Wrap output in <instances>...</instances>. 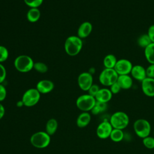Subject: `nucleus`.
<instances>
[{
  "instance_id": "obj_18",
  "label": "nucleus",
  "mask_w": 154,
  "mask_h": 154,
  "mask_svg": "<svg viewBox=\"0 0 154 154\" xmlns=\"http://www.w3.org/2000/svg\"><path fill=\"white\" fill-rule=\"evenodd\" d=\"M91 115L88 112H82L77 117V126L81 128L86 127L90 123L91 121Z\"/></svg>"
},
{
  "instance_id": "obj_25",
  "label": "nucleus",
  "mask_w": 154,
  "mask_h": 154,
  "mask_svg": "<svg viewBox=\"0 0 154 154\" xmlns=\"http://www.w3.org/2000/svg\"><path fill=\"white\" fill-rule=\"evenodd\" d=\"M107 108V104L106 103L100 102L96 101L95 105L91 110V112L94 115H97L103 111H105Z\"/></svg>"
},
{
  "instance_id": "obj_31",
  "label": "nucleus",
  "mask_w": 154,
  "mask_h": 154,
  "mask_svg": "<svg viewBox=\"0 0 154 154\" xmlns=\"http://www.w3.org/2000/svg\"><path fill=\"white\" fill-rule=\"evenodd\" d=\"M146 70L147 77L154 78V64H150L147 69H146Z\"/></svg>"
},
{
  "instance_id": "obj_23",
  "label": "nucleus",
  "mask_w": 154,
  "mask_h": 154,
  "mask_svg": "<svg viewBox=\"0 0 154 154\" xmlns=\"http://www.w3.org/2000/svg\"><path fill=\"white\" fill-rule=\"evenodd\" d=\"M109 138L112 141L115 143L120 142L121 141L123 140L124 138V133L123 130L113 128L110 134Z\"/></svg>"
},
{
  "instance_id": "obj_11",
  "label": "nucleus",
  "mask_w": 154,
  "mask_h": 154,
  "mask_svg": "<svg viewBox=\"0 0 154 154\" xmlns=\"http://www.w3.org/2000/svg\"><path fill=\"white\" fill-rule=\"evenodd\" d=\"M92 75L88 72L81 73L78 78V84L79 88L83 91H88L93 84Z\"/></svg>"
},
{
  "instance_id": "obj_10",
  "label": "nucleus",
  "mask_w": 154,
  "mask_h": 154,
  "mask_svg": "<svg viewBox=\"0 0 154 154\" xmlns=\"http://www.w3.org/2000/svg\"><path fill=\"white\" fill-rule=\"evenodd\" d=\"M112 129L113 128L109 121H103L97 126L96 135L100 139H106L109 138Z\"/></svg>"
},
{
  "instance_id": "obj_6",
  "label": "nucleus",
  "mask_w": 154,
  "mask_h": 154,
  "mask_svg": "<svg viewBox=\"0 0 154 154\" xmlns=\"http://www.w3.org/2000/svg\"><path fill=\"white\" fill-rule=\"evenodd\" d=\"M96 102L94 97L87 94L79 96L76 99V105L77 108L82 112H88L93 109Z\"/></svg>"
},
{
  "instance_id": "obj_15",
  "label": "nucleus",
  "mask_w": 154,
  "mask_h": 154,
  "mask_svg": "<svg viewBox=\"0 0 154 154\" xmlns=\"http://www.w3.org/2000/svg\"><path fill=\"white\" fill-rule=\"evenodd\" d=\"M112 97V93L109 89L106 88H100L96 95L95 96V99L96 101L106 103L111 100Z\"/></svg>"
},
{
  "instance_id": "obj_19",
  "label": "nucleus",
  "mask_w": 154,
  "mask_h": 154,
  "mask_svg": "<svg viewBox=\"0 0 154 154\" xmlns=\"http://www.w3.org/2000/svg\"><path fill=\"white\" fill-rule=\"evenodd\" d=\"M58 128V122L55 119H51L48 120L46 124V132L50 136L54 135Z\"/></svg>"
},
{
  "instance_id": "obj_12",
  "label": "nucleus",
  "mask_w": 154,
  "mask_h": 154,
  "mask_svg": "<svg viewBox=\"0 0 154 154\" xmlns=\"http://www.w3.org/2000/svg\"><path fill=\"white\" fill-rule=\"evenodd\" d=\"M141 82L143 93L148 97H154V78L146 77Z\"/></svg>"
},
{
  "instance_id": "obj_5",
  "label": "nucleus",
  "mask_w": 154,
  "mask_h": 154,
  "mask_svg": "<svg viewBox=\"0 0 154 154\" xmlns=\"http://www.w3.org/2000/svg\"><path fill=\"white\" fill-rule=\"evenodd\" d=\"M34 61L28 55H21L18 56L14 60V65L17 70L25 73L29 72L34 67Z\"/></svg>"
},
{
  "instance_id": "obj_34",
  "label": "nucleus",
  "mask_w": 154,
  "mask_h": 154,
  "mask_svg": "<svg viewBox=\"0 0 154 154\" xmlns=\"http://www.w3.org/2000/svg\"><path fill=\"white\" fill-rule=\"evenodd\" d=\"M6 77V70L4 66L0 63V84H1Z\"/></svg>"
},
{
  "instance_id": "obj_35",
  "label": "nucleus",
  "mask_w": 154,
  "mask_h": 154,
  "mask_svg": "<svg viewBox=\"0 0 154 154\" xmlns=\"http://www.w3.org/2000/svg\"><path fill=\"white\" fill-rule=\"evenodd\" d=\"M147 34L150 37L152 42L154 43V25H152L149 26Z\"/></svg>"
},
{
  "instance_id": "obj_8",
  "label": "nucleus",
  "mask_w": 154,
  "mask_h": 154,
  "mask_svg": "<svg viewBox=\"0 0 154 154\" xmlns=\"http://www.w3.org/2000/svg\"><path fill=\"white\" fill-rule=\"evenodd\" d=\"M40 93L36 88H29L23 94L22 101L23 105L27 107H31L35 105L39 101Z\"/></svg>"
},
{
  "instance_id": "obj_32",
  "label": "nucleus",
  "mask_w": 154,
  "mask_h": 154,
  "mask_svg": "<svg viewBox=\"0 0 154 154\" xmlns=\"http://www.w3.org/2000/svg\"><path fill=\"white\" fill-rule=\"evenodd\" d=\"M121 89L122 88H120V85L118 84V83L117 82L114 83L113 84H112L110 86V88H109V90L111 91V93H112V94H115L119 93Z\"/></svg>"
},
{
  "instance_id": "obj_9",
  "label": "nucleus",
  "mask_w": 154,
  "mask_h": 154,
  "mask_svg": "<svg viewBox=\"0 0 154 154\" xmlns=\"http://www.w3.org/2000/svg\"><path fill=\"white\" fill-rule=\"evenodd\" d=\"M132 63L127 59L117 60L114 69L119 75H129L132 69Z\"/></svg>"
},
{
  "instance_id": "obj_13",
  "label": "nucleus",
  "mask_w": 154,
  "mask_h": 154,
  "mask_svg": "<svg viewBox=\"0 0 154 154\" xmlns=\"http://www.w3.org/2000/svg\"><path fill=\"white\" fill-rule=\"evenodd\" d=\"M131 75L133 78L140 82L147 77L146 69L143 66L139 64L133 66Z\"/></svg>"
},
{
  "instance_id": "obj_22",
  "label": "nucleus",
  "mask_w": 154,
  "mask_h": 154,
  "mask_svg": "<svg viewBox=\"0 0 154 154\" xmlns=\"http://www.w3.org/2000/svg\"><path fill=\"white\" fill-rule=\"evenodd\" d=\"M26 17L30 22H35L40 17V11L37 8H31L27 13Z\"/></svg>"
},
{
  "instance_id": "obj_7",
  "label": "nucleus",
  "mask_w": 154,
  "mask_h": 154,
  "mask_svg": "<svg viewBox=\"0 0 154 154\" xmlns=\"http://www.w3.org/2000/svg\"><path fill=\"white\" fill-rule=\"evenodd\" d=\"M119 75L114 69L105 68L100 73L99 80L101 84L106 87H110L116 82Z\"/></svg>"
},
{
  "instance_id": "obj_1",
  "label": "nucleus",
  "mask_w": 154,
  "mask_h": 154,
  "mask_svg": "<svg viewBox=\"0 0 154 154\" xmlns=\"http://www.w3.org/2000/svg\"><path fill=\"white\" fill-rule=\"evenodd\" d=\"M82 47V42L78 36L72 35L67 38L64 43L66 53L70 56H75L79 54Z\"/></svg>"
},
{
  "instance_id": "obj_33",
  "label": "nucleus",
  "mask_w": 154,
  "mask_h": 154,
  "mask_svg": "<svg viewBox=\"0 0 154 154\" xmlns=\"http://www.w3.org/2000/svg\"><path fill=\"white\" fill-rule=\"evenodd\" d=\"M7 96V90L5 87L0 84V102L3 101Z\"/></svg>"
},
{
  "instance_id": "obj_14",
  "label": "nucleus",
  "mask_w": 154,
  "mask_h": 154,
  "mask_svg": "<svg viewBox=\"0 0 154 154\" xmlns=\"http://www.w3.org/2000/svg\"><path fill=\"white\" fill-rule=\"evenodd\" d=\"M54 87V83L48 79L41 80L37 84L36 89L40 94H46L51 92Z\"/></svg>"
},
{
  "instance_id": "obj_16",
  "label": "nucleus",
  "mask_w": 154,
  "mask_h": 154,
  "mask_svg": "<svg viewBox=\"0 0 154 154\" xmlns=\"http://www.w3.org/2000/svg\"><path fill=\"white\" fill-rule=\"evenodd\" d=\"M93 26L89 22H84L80 25L78 29V36L81 38L87 37L91 32Z\"/></svg>"
},
{
  "instance_id": "obj_27",
  "label": "nucleus",
  "mask_w": 154,
  "mask_h": 154,
  "mask_svg": "<svg viewBox=\"0 0 154 154\" xmlns=\"http://www.w3.org/2000/svg\"><path fill=\"white\" fill-rule=\"evenodd\" d=\"M33 68L37 72L43 73L48 71V66L42 62H37L34 64Z\"/></svg>"
},
{
  "instance_id": "obj_20",
  "label": "nucleus",
  "mask_w": 154,
  "mask_h": 154,
  "mask_svg": "<svg viewBox=\"0 0 154 154\" xmlns=\"http://www.w3.org/2000/svg\"><path fill=\"white\" fill-rule=\"evenodd\" d=\"M117 61V59L114 55L108 54L104 57L103 63L105 68L114 69Z\"/></svg>"
},
{
  "instance_id": "obj_2",
  "label": "nucleus",
  "mask_w": 154,
  "mask_h": 154,
  "mask_svg": "<svg viewBox=\"0 0 154 154\" xmlns=\"http://www.w3.org/2000/svg\"><path fill=\"white\" fill-rule=\"evenodd\" d=\"M109 122L114 129L123 130L128 126L129 117L123 111H116L111 116Z\"/></svg>"
},
{
  "instance_id": "obj_30",
  "label": "nucleus",
  "mask_w": 154,
  "mask_h": 154,
  "mask_svg": "<svg viewBox=\"0 0 154 154\" xmlns=\"http://www.w3.org/2000/svg\"><path fill=\"white\" fill-rule=\"evenodd\" d=\"M99 90H100V88L97 84H93L87 91L88 93V94L93 97H95V96L96 95V94L97 93Z\"/></svg>"
},
{
  "instance_id": "obj_21",
  "label": "nucleus",
  "mask_w": 154,
  "mask_h": 154,
  "mask_svg": "<svg viewBox=\"0 0 154 154\" xmlns=\"http://www.w3.org/2000/svg\"><path fill=\"white\" fill-rule=\"evenodd\" d=\"M144 56L150 64H154V43H151L144 49Z\"/></svg>"
},
{
  "instance_id": "obj_26",
  "label": "nucleus",
  "mask_w": 154,
  "mask_h": 154,
  "mask_svg": "<svg viewBox=\"0 0 154 154\" xmlns=\"http://www.w3.org/2000/svg\"><path fill=\"white\" fill-rule=\"evenodd\" d=\"M143 144L149 149H154V137L147 136L142 140Z\"/></svg>"
},
{
  "instance_id": "obj_36",
  "label": "nucleus",
  "mask_w": 154,
  "mask_h": 154,
  "mask_svg": "<svg viewBox=\"0 0 154 154\" xmlns=\"http://www.w3.org/2000/svg\"><path fill=\"white\" fill-rule=\"evenodd\" d=\"M5 114V108L4 106L0 103V120L2 119Z\"/></svg>"
},
{
  "instance_id": "obj_17",
  "label": "nucleus",
  "mask_w": 154,
  "mask_h": 154,
  "mask_svg": "<svg viewBox=\"0 0 154 154\" xmlns=\"http://www.w3.org/2000/svg\"><path fill=\"white\" fill-rule=\"evenodd\" d=\"M117 82L122 89L128 90L131 88L133 84L132 77L129 75H119Z\"/></svg>"
},
{
  "instance_id": "obj_28",
  "label": "nucleus",
  "mask_w": 154,
  "mask_h": 154,
  "mask_svg": "<svg viewBox=\"0 0 154 154\" xmlns=\"http://www.w3.org/2000/svg\"><path fill=\"white\" fill-rule=\"evenodd\" d=\"M8 57V49L5 46L0 45V63L6 61Z\"/></svg>"
},
{
  "instance_id": "obj_3",
  "label": "nucleus",
  "mask_w": 154,
  "mask_h": 154,
  "mask_svg": "<svg viewBox=\"0 0 154 154\" xmlns=\"http://www.w3.org/2000/svg\"><path fill=\"white\" fill-rule=\"evenodd\" d=\"M51 142V136L45 131H38L33 134L30 138L31 144L38 149L48 147Z\"/></svg>"
},
{
  "instance_id": "obj_24",
  "label": "nucleus",
  "mask_w": 154,
  "mask_h": 154,
  "mask_svg": "<svg viewBox=\"0 0 154 154\" xmlns=\"http://www.w3.org/2000/svg\"><path fill=\"white\" fill-rule=\"evenodd\" d=\"M151 43H152V42L150 37L147 35V34L141 35L138 38V40H137L138 45L140 47L144 48V49H145L147 46H148Z\"/></svg>"
},
{
  "instance_id": "obj_29",
  "label": "nucleus",
  "mask_w": 154,
  "mask_h": 154,
  "mask_svg": "<svg viewBox=\"0 0 154 154\" xmlns=\"http://www.w3.org/2000/svg\"><path fill=\"white\" fill-rule=\"evenodd\" d=\"M43 0H24L25 3L31 8H37L43 2Z\"/></svg>"
},
{
  "instance_id": "obj_37",
  "label": "nucleus",
  "mask_w": 154,
  "mask_h": 154,
  "mask_svg": "<svg viewBox=\"0 0 154 154\" xmlns=\"http://www.w3.org/2000/svg\"><path fill=\"white\" fill-rule=\"evenodd\" d=\"M153 137H154V132H153Z\"/></svg>"
},
{
  "instance_id": "obj_4",
  "label": "nucleus",
  "mask_w": 154,
  "mask_h": 154,
  "mask_svg": "<svg viewBox=\"0 0 154 154\" xmlns=\"http://www.w3.org/2000/svg\"><path fill=\"white\" fill-rule=\"evenodd\" d=\"M133 128L135 134L142 139L149 136L151 132L150 123L144 119L136 120L134 123Z\"/></svg>"
}]
</instances>
